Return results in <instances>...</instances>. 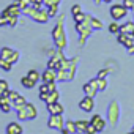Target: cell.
Wrapping results in <instances>:
<instances>
[{
  "label": "cell",
  "mask_w": 134,
  "mask_h": 134,
  "mask_svg": "<svg viewBox=\"0 0 134 134\" xmlns=\"http://www.w3.org/2000/svg\"><path fill=\"white\" fill-rule=\"evenodd\" d=\"M40 99H41L43 103H46V104L55 103V101L60 99V92H58V88H57V90L49 92V93H40Z\"/></svg>",
  "instance_id": "cell-12"
},
{
  "label": "cell",
  "mask_w": 134,
  "mask_h": 134,
  "mask_svg": "<svg viewBox=\"0 0 134 134\" xmlns=\"http://www.w3.org/2000/svg\"><path fill=\"white\" fill-rule=\"evenodd\" d=\"M128 8L123 7V3H114L110 8H109V13H110V18L114 21H121L128 16Z\"/></svg>",
  "instance_id": "cell-7"
},
{
  "label": "cell",
  "mask_w": 134,
  "mask_h": 134,
  "mask_svg": "<svg viewBox=\"0 0 134 134\" xmlns=\"http://www.w3.org/2000/svg\"><path fill=\"white\" fill-rule=\"evenodd\" d=\"M96 84H98V92H104V90L107 88V81H106V79L96 77Z\"/></svg>",
  "instance_id": "cell-30"
},
{
  "label": "cell",
  "mask_w": 134,
  "mask_h": 134,
  "mask_svg": "<svg viewBox=\"0 0 134 134\" xmlns=\"http://www.w3.org/2000/svg\"><path fill=\"white\" fill-rule=\"evenodd\" d=\"M41 81L43 82H57V71L52 68H46V71H43V74H41Z\"/></svg>",
  "instance_id": "cell-15"
},
{
  "label": "cell",
  "mask_w": 134,
  "mask_h": 134,
  "mask_svg": "<svg viewBox=\"0 0 134 134\" xmlns=\"http://www.w3.org/2000/svg\"><path fill=\"white\" fill-rule=\"evenodd\" d=\"M79 109L84 110V112H92V110L95 109V98L84 96V98L79 101Z\"/></svg>",
  "instance_id": "cell-13"
},
{
  "label": "cell",
  "mask_w": 134,
  "mask_h": 134,
  "mask_svg": "<svg viewBox=\"0 0 134 134\" xmlns=\"http://www.w3.org/2000/svg\"><path fill=\"white\" fill-rule=\"evenodd\" d=\"M117 41L121 44V46H125L126 49H129L131 46H134V35L132 33H117Z\"/></svg>",
  "instance_id": "cell-10"
},
{
  "label": "cell",
  "mask_w": 134,
  "mask_h": 134,
  "mask_svg": "<svg viewBox=\"0 0 134 134\" xmlns=\"http://www.w3.org/2000/svg\"><path fill=\"white\" fill-rule=\"evenodd\" d=\"M74 123H76V129H77V132H85V129H87L90 120H76Z\"/></svg>",
  "instance_id": "cell-24"
},
{
  "label": "cell",
  "mask_w": 134,
  "mask_h": 134,
  "mask_svg": "<svg viewBox=\"0 0 134 134\" xmlns=\"http://www.w3.org/2000/svg\"><path fill=\"white\" fill-rule=\"evenodd\" d=\"M46 106H47V112H49V114H63V112H65L63 106H62L58 101L49 103V104H46Z\"/></svg>",
  "instance_id": "cell-18"
},
{
  "label": "cell",
  "mask_w": 134,
  "mask_h": 134,
  "mask_svg": "<svg viewBox=\"0 0 134 134\" xmlns=\"http://www.w3.org/2000/svg\"><path fill=\"white\" fill-rule=\"evenodd\" d=\"M2 14L8 19V25L10 27H16L18 21H19V16H21V7L18 5V2H13L2 11Z\"/></svg>",
  "instance_id": "cell-4"
},
{
  "label": "cell",
  "mask_w": 134,
  "mask_h": 134,
  "mask_svg": "<svg viewBox=\"0 0 134 134\" xmlns=\"http://www.w3.org/2000/svg\"><path fill=\"white\" fill-rule=\"evenodd\" d=\"M13 109V103L10 99L8 95H2L0 96V110H2L3 114H10Z\"/></svg>",
  "instance_id": "cell-14"
},
{
  "label": "cell",
  "mask_w": 134,
  "mask_h": 134,
  "mask_svg": "<svg viewBox=\"0 0 134 134\" xmlns=\"http://www.w3.org/2000/svg\"><path fill=\"white\" fill-rule=\"evenodd\" d=\"M93 2H95L96 5H99V3H103V0H93Z\"/></svg>",
  "instance_id": "cell-40"
},
{
  "label": "cell",
  "mask_w": 134,
  "mask_h": 134,
  "mask_svg": "<svg viewBox=\"0 0 134 134\" xmlns=\"http://www.w3.org/2000/svg\"><path fill=\"white\" fill-rule=\"evenodd\" d=\"M24 128L19 121H11L7 125V134H22Z\"/></svg>",
  "instance_id": "cell-16"
},
{
  "label": "cell",
  "mask_w": 134,
  "mask_h": 134,
  "mask_svg": "<svg viewBox=\"0 0 134 134\" xmlns=\"http://www.w3.org/2000/svg\"><path fill=\"white\" fill-rule=\"evenodd\" d=\"M7 25H8V19L0 13V27H7Z\"/></svg>",
  "instance_id": "cell-38"
},
{
  "label": "cell",
  "mask_w": 134,
  "mask_h": 134,
  "mask_svg": "<svg viewBox=\"0 0 134 134\" xmlns=\"http://www.w3.org/2000/svg\"><path fill=\"white\" fill-rule=\"evenodd\" d=\"M47 13H49V18H55L58 14V7H49Z\"/></svg>",
  "instance_id": "cell-33"
},
{
  "label": "cell",
  "mask_w": 134,
  "mask_h": 134,
  "mask_svg": "<svg viewBox=\"0 0 134 134\" xmlns=\"http://www.w3.org/2000/svg\"><path fill=\"white\" fill-rule=\"evenodd\" d=\"M77 134H85V132H77Z\"/></svg>",
  "instance_id": "cell-42"
},
{
  "label": "cell",
  "mask_w": 134,
  "mask_h": 134,
  "mask_svg": "<svg viewBox=\"0 0 134 134\" xmlns=\"http://www.w3.org/2000/svg\"><path fill=\"white\" fill-rule=\"evenodd\" d=\"M47 126H49L51 129L62 131V128L65 126L63 114H49V118H47Z\"/></svg>",
  "instance_id": "cell-8"
},
{
  "label": "cell",
  "mask_w": 134,
  "mask_h": 134,
  "mask_svg": "<svg viewBox=\"0 0 134 134\" xmlns=\"http://www.w3.org/2000/svg\"><path fill=\"white\" fill-rule=\"evenodd\" d=\"M73 19H74V22H82V21L85 19V13H84V11H82V13H77V14L73 16Z\"/></svg>",
  "instance_id": "cell-36"
},
{
  "label": "cell",
  "mask_w": 134,
  "mask_h": 134,
  "mask_svg": "<svg viewBox=\"0 0 134 134\" xmlns=\"http://www.w3.org/2000/svg\"><path fill=\"white\" fill-rule=\"evenodd\" d=\"M54 90H57L55 82H43L40 85V93H49V92H54Z\"/></svg>",
  "instance_id": "cell-19"
},
{
  "label": "cell",
  "mask_w": 134,
  "mask_h": 134,
  "mask_svg": "<svg viewBox=\"0 0 134 134\" xmlns=\"http://www.w3.org/2000/svg\"><path fill=\"white\" fill-rule=\"evenodd\" d=\"M132 13H134V11H132ZM132 21H134V18H132Z\"/></svg>",
  "instance_id": "cell-43"
},
{
  "label": "cell",
  "mask_w": 134,
  "mask_h": 134,
  "mask_svg": "<svg viewBox=\"0 0 134 134\" xmlns=\"http://www.w3.org/2000/svg\"><path fill=\"white\" fill-rule=\"evenodd\" d=\"M76 32L79 33V46H85L87 38L92 35L93 29L90 25V14H85V19L82 22H76Z\"/></svg>",
  "instance_id": "cell-3"
},
{
  "label": "cell",
  "mask_w": 134,
  "mask_h": 134,
  "mask_svg": "<svg viewBox=\"0 0 134 134\" xmlns=\"http://www.w3.org/2000/svg\"><path fill=\"white\" fill-rule=\"evenodd\" d=\"M62 134H77V129H76V123L68 120L65 121V126L62 128Z\"/></svg>",
  "instance_id": "cell-17"
},
{
  "label": "cell",
  "mask_w": 134,
  "mask_h": 134,
  "mask_svg": "<svg viewBox=\"0 0 134 134\" xmlns=\"http://www.w3.org/2000/svg\"><path fill=\"white\" fill-rule=\"evenodd\" d=\"M19 95H21V93H18V92H14V90H10V95H8V96H10V99H11V103H13Z\"/></svg>",
  "instance_id": "cell-39"
},
{
  "label": "cell",
  "mask_w": 134,
  "mask_h": 134,
  "mask_svg": "<svg viewBox=\"0 0 134 134\" xmlns=\"http://www.w3.org/2000/svg\"><path fill=\"white\" fill-rule=\"evenodd\" d=\"M90 123L96 128V132H103V131H104V128H106V125H107V121L104 120V117H103V115H99V114H95V115L92 117Z\"/></svg>",
  "instance_id": "cell-11"
},
{
  "label": "cell",
  "mask_w": 134,
  "mask_h": 134,
  "mask_svg": "<svg viewBox=\"0 0 134 134\" xmlns=\"http://www.w3.org/2000/svg\"><path fill=\"white\" fill-rule=\"evenodd\" d=\"M21 84H22V87H24V88H27V90H30V88H33V87H35V82H33L32 79H29L27 76L21 77Z\"/></svg>",
  "instance_id": "cell-28"
},
{
  "label": "cell",
  "mask_w": 134,
  "mask_h": 134,
  "mask_svg": "<svg viewBox=\"0 0 134 134\" xmlns=\"http://www.w3.org/2000/svg\"><path fill=\"white\" fill-rule=\"evenodd\" d=\"M109 32H110V33H114V35L120 33V24H118L117 21L110 22V24H109Z\"/></svg>",
  "instance_id": "cell-29"
},
{
  "label": "cell",
  "mask_w": 134,
  "mask_h": 134,
  "mask_svg": "<svg viewBox=\"0 0 134 134\" xmlns=\"http://www.w3.org/2000/svg\"><path fill=\"white\" fill-rule=\"evenodd\" d=\"M121 33H132L134 32V21H126L125 24H120Z\"/></svg>",
  "instance_id": "cell-21"
},
{
  "label": "cell",
  "mask_w": 134,
  "mask_h": 134,
  "mask_svg": "<svg viewBox=\"0 0 134 134\" xmlns=\"http://www.w3.org/2000/svg\"><path fill=\"white\" fill-rule=\"evenodd\" d=\"M25 109H27V117H29V120H35V118L38 117V110H36V107L33 106V103H29V101H27Z\"/></svg>",
  "instance_id": "cell-20"
},
{
  "label": "cell",
  "mask_w": 134,
  "mask_h": 134,
  "mask_svg": "<svg viewBox=\"0 0 134 134\" xmlns=\"http://www.w3.org/2000/svg\"><path fill=\"white\" fill-rule=\"evenodd\" d=\"M107 76H109V70H106V68L99 70V71H98V74H96V77H99V79H106Z\"/></svg>",
  "instance_id": "cell-35"
},
{
  "label": "cell",
  "mask_w": 134,
  "mask_h": 134,
  "mask_svg": "<svg viewBox=\"0 0 134 134\" xmlns=\"http://www.w3.org/2000/svg\"><path fill=\"white\" fill-rule=\"evenodd\" d=\"M25 76H27L29 79H32V81H33L35 84H38V82L41 81V74H40V73H38L36 70H29Z\"/></svg>",
  "instance_id": "cell-23"
},
{
  "label": "cell",
  "mask_w": 134,
  "mask_h": 134,
  "mask_svg": "<svg viewBox=\"0 0 134 134\" xmlns=\"http://www.w3.org/2000/svg\"><path fill=\"white\" fill-rule=\"evenodd\" d=\"M52 40H54V44L57 49L60 51H65L66 44H68V40H66V30H65V16L60 14L58 18V22L54 25L52 29Z\"/></svg>",
  "instance_id": "cell-2"
},
{
  "label": "cell",
  "mask_w": 134,
  "mask_h": 134,
  "mask_svg": "<svg viewBox=\"0 0 134 134\" xmlns=\"http://www.w3.org/2000/svg\"><path fill=\"white\" fill-rule=\"evenodd\" d=\"M0 57L2 58H5V60H8L10 63H18L19 62V58H21V52L19 51H16V49H13V47H8V46H3L2 49H0Z\"/></svg>",
  "instance_id": "cell-6"
},
{
  "label": "cell",
  "mask_w": 134,
  "mask_h": 134,
  "mask_svg": "<svg viewBox=\"0 0 134 134\" xmlns=\"http://www.w3.org/2000/svg\"><path fill=\"white\" fill-rule=\"evenodd\" d=\"M82 90H84V95H85V96L95 98V96H96V92H98V84H96V77H95V79H90V81H88L87 84H84Z\"/></svg>",
  "instance_id": "cell-9"
},
{
  "label": "cell",
  "mask_w": 134,
  "mask_h": 134,
  "mask_svg": "<svg viewBox=\"0 0 134 134\" xmlns=\"http://www.w3.org/2000/svg\"><path fill=\"white\" fill-rule=\"evenodd\" d=\"M132 131H134V126H132Z\"/></svg>",
  "instance_id": "cell-44"
},
{
  "label": "cell",
  "mask_w": 134,
  "mask_h": 134,
  "mask_svg": "<svg viewBox=\"0 0 134 134\" xmlns=\"http://www.w3.org/2000/svg\"><path fill=\"white\" fill-rule=\"evenodd\" d=\"M123 7L129 11H134V0H123Z\"/></svg>",
  "instance_id": "cell-32"
},
{
  "label": "cell",
  "mask_w": 134,
  "mask_h": 134,
  "mask_svg": "<svg viewBox=\"0 0 134 134\" xmlns=\"http://www.w3.org/2000/svg\"><path fill=\"white\" fill-rule=\"evenodd\" d=\"M0 70H2V71H7V73H10V71L13 70V63H10L8 60H5V58L0 57Z\"/></svg>",
  "instance_id": "cell-26"
},
{
  "label": "cell",
  "mask_w": 134,
  "mask_h": 134,
  "mask_svg": "<svg viewBox=\"0 0 134 134\" xmlns=\"http://www.w3.org/2000/svg\"><path fill=\"white\" fill-rule=\"evenodd\" d=\"M16 115H18V120H19V121H25V120H29V117H27V109H25V106L19 107V109L16 110Z\"/></svg>",
  "instance_id": "cell-27"
},
{
  "label": "cell",
  "mask_w": 134,
  "mask_h": 134,
  "mask_svg": "<svg viewBox=\"0 0 134 134\" xmlns=\"http://www.w3.org/2000/svg\"><path fill=\"white\" fill-rule=\"evenodd\" d=\"M60 3H62V0H43V5L46 8H49V7H58Z\"/></svg>",
  "instance_id": "cell-31"
},
{
  "label": "cell",
  "mask_w": 134,
  "mask_h": 134,
  "mask_svg": "<svg viewBox=\"0 0 134 134\" xmlns=\"http://www.w3.org/2000/svg\"><path fill=\"white\" fill-rule=\"evenodd\" d=\"M84 10H82V7L79 5V3H76V5H73L71 7V14L74 16V14H77V13H82Z\"/></svg>",
  "instance_id": "cell-34"
},
{
  "label": "cell",
  "mask_w": 134,
  "mask_h": 134,
  "mask_svg": "<svg viewBox=\"0 0 134 134\" xmlns=\"http://www.w3.org/2000/svg\"><path fill=\"white\" fill-rule=\"evenodd\" d=\"M27 104V99H25V96H22V95H19L14 101H13V109H19V107H22V106H25Z\"/></svg>",
  "instance_id": "cell-25"
},
{
  "label": "cell",
  "mask_w": 134,
  "mask_h": 134,
  "mask_svg": "<svg viewBox=\"0 0 134 134\" xmlns=\"http://www.w3.org/2000/svg\"><path fill=\"white\" fill-rule=\"evenodd\" d=\"M77 63L79 58L73 57V58H65L62 68L57 71V81L58 82H70L76 77V71H77Z\"/></svg>",
  "instance_id": "cell-1"
},
{
  "label": "cell",
  "mask_w": 134,
  "mask_h": 134,
  "mask_svg": "<svg viewBox=\"0 0 134 134\" xmlns=\"http://www.w3.org/2000/svg\"><path fill=\"white\" fill-rule=\"evenodd\" d=\"M90 25H92L93 30H103L104 29V24L101 22V19H98V18H95L92 14H90Z\"/></svg>",
  "instance_id": "cell-22"
},
{
  "label": "cell",
  "mask_w": 134,
  "mask_h": 134,
  "mask_svg": "<svg viewBox=\"0 0 134 134\" xmlns=\"http://www.w3.org/2000/svg\"><path fill=\"white\" fill-rule=\"evenodd\" d=\"M103 3H112V0H103Z\"/></svg>",
  "instance_id": "cell-41"
},
{
  "label": "cell",
  "mask_w": 134,
  "mask_h": 134,
  "mask_svg": "<svg viewBox=\"0 0 134 134\" xmlns=\"http://www.w3.org/2000/svg\"><path fill=\"white\" fill-rule=\"evenodd\" d=\"M120 115H121V107H120V103L118 101H110L109 106H107V121L112 128H115L118 125V120H120Z\"/></svg>",
  "instance_id": "cell-5"
},
{
  "label": "cell",
  "mask_w": 134,
  "mask_h": 134,
  "mask_svg": "<svg viewBox=\"0 0 134 134\" xmlns=\"http://www.w3.org/2000/svg\"><path fill=\"white\" fill-rule=\"evenodd\" d=\"M85 134H96V128H95L92 123H88V126H87V129H85Z\"/></svg>",
  "instance_id": "cell-37"
}]
</instances>
